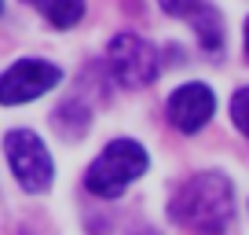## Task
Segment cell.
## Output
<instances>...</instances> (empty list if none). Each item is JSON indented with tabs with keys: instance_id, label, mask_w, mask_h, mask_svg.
I'll use <instances>...</instances> for the list:
<instances>
[{
	"instance_id": "6da1fadb",
	"label": "cell",
	"mask_w": 249,
	"mask_h": 235,
	"mask_svg": "<svg viewBox=\"0 0 249 235\" xmlns=\"http://www.w3.org/2000/svg\"><path fill=\"white\" fill-rule=\"evenodd\" d=\"M169 213L195 235H224L234 213V188L224 173H198L176 188Z\"/></svg>"
},
{
	"instance_id": "7a4b0ae2",
	"label": "cell",
	"mask_w": 249,
	"mask_h": 235,
	"mask_svg": "<svg viewBox=\"0 0 249 235\" xmlns=\"http://www.w3.org/2000/svg\"><path fill=\"white\" fill-rule=\"evenodd\" d=\"M150 158L147 147L136 140H114L107 143L99 158L85 169V188L92 191L95 198H117L128 191V184H136L147 173Z\"/></svg>"
},
{
	"instance_id": "3957f363",
	"label": "cell",
	"mask_w": 249,
	"mask_h": 235,
	"mask_svg": "<svg viewBox=\"0 0 249 235\" xmlns=\"http://www.w3.org/2000/svg\"><path fill=\"white\" fill-rule=\"evenodd\" d=\"M4 155H8V165L15 173V180L22 184L30 195H40V191L52 188L55 180V162L48 155L44 140L30 129H11L4 136Z\"/></svg>"
},
{
	"instance_id": "277c9868",
	"label": "cell",
	"mask_w": 249,
	"mask_h": 235,
	"mask_svg": "<svg viewBox=\"0 0 249 235\" xmlns=\"http://www.w3.org/2000/svg\"><path fill=\"white\" fill-rule=\"evenodd\" d=\"M107 63L114 70V78L121 81L124 88H147L150 81L161 70V59H158L154 44L136 33H117L107 48Z\"/></svg>"
},
{
	"instance_id": "5b68a950",
	"label": "cell",
	"mask_w": 249,
	"mask_h": 235,
	"mask_svg": "<svg viewBox=\"0 0 249 235\" xmlns=\"http://www.w3.org/2000/svg\"><path fill=\"white\" fill-rule=\"evenodd\" d=\"M62 78V70L55 63L44 59H18L15 66L0 74V103L4 107H18V103H30L37 96H44L48 88H55Z\"/></svg>"
},
{
	"instance_id": "8992f818",
	"label": "cell",
	"mask_w": 249,
	"mask_h": 235,
	"mask_svg": "<svg viewBox=\"0 0 249 235\" xmlns=\"http://www.w3.org/2000/svg\"><path fill=\"white\" fill-rule=\"evenodd\" d=\"M213 110H216V96H213V88L202 85V81L179 85L176 92L169 96V121L187 136L202 133L205 121L213 118Z\"/></svg>"
},
{
	"instance_id": "52a82bcc",
	"label": "cell",
	"mask_w": 249,
	"mask_h": 235,
	"mask_svg": "<svg viewBox=\"0 0 249 235\" xmlns=\"http://www.w3.org/2000/svg\"><path fill=\"white\" fill-rule=\"evenodd\" d=\"M161 8L169 15H179L195 26L205 52H220L224 48V26H220V15L209 0H161Z\"/></svg>"
},
{
	"instance_id": "ba28073f",
	"label": "cell",
	"mask_w": 249,
	"mask_h": 235,
	"mask_svg": "<svg viewBox=\"0 0 249 235\" xmlns=\"http://www.w3.org/2000/svg\"><path fill=\"white\" fill-rule=\"evenodd\" d=\"M40 15L55 26V30H70L81 15H85V0H33Z\"/></svg>"
},
{
	"instance_id": "9c48e42d",
	"label": "cell",
	"mask_w": 249,
	"mask_h": 235,
	"mask_svg": "<svg viewBox=\"0 0 249 235\" xmlns=\"http://www.w3.org/2000/svg\"><path fill=\"white\" fill-rule=\"evenodd\" d=\"M55 129H59L66 140H77V136H85L88 133V125H92V118H88V110L81 107L77 99H70V103H62L59 110H55Z\"/></svg>"
},
{
	"instance_id": "30bf717a",
	"label": "cell",
	"mask_w": 249,
	"mask_h": 235,
	"mask_svg": "<svg viewBox=\"0 0 249 235\" xmlns=\"http://www.w3.org/2000/svg\"><path fill=\"white\" fill-rule=\"evenodd\" d=\"M231 118H234V125H238V133L249 140V88H238L231 99Z\"/></svg>"
},
{
	"instance_id": "8fae6325",
	"label": "cell",
	"mask_w": 249,
	"mask_h": 235,
	"mask_svg": "<svg viewBox=\"0 0 249 235\" xmlns=\"http://www.w3.org/2000/svg\"><path fill=\"white\" fill-rule=\"evenodd\" d=\"M246 59H249V19H246Z\"/></svg>"
},
{
	"instance_id": "7c38bea8",
	"label": "cell",
	"mask_w": 249,
	"mask_h": 235,
	"mask_svg": "<svg viewBox=\"0 0 249 235\" xmlns=\"http://www.w3.org/2000/svg\"><path fill=\"white\" fill-rule=\"evenodd\" d=\"M0 11H4V4H0Z\"/></svg>"
}]
</instances>
